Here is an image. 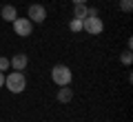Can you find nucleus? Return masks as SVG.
Instances as JSON below:
<instances>
[{
    "label": "nucleus",
    "instance_id": "nucleus-6",
    "mask_svg": "<svg viewBox=\"0 0 133 122\" xmlns=\"http://www.w3.org/2000/svg\"><path fill=\"white\" fill-rule=\"evenodd\" d=\"M27 65H29L27 53H16L14 58H9V67H14V71H24Z\"/></svg>",
    "mask_w": 133,
    "mask_h": 122
},
{
    "label": "nucleus",
    "instance_id": "nucleus-10",
    "mask_svg": "<svg viewBox=\"0 0 133 122\" xmlns=\"http://www.w3.org/2000/svg\"><path fill=\"white\" fill-rule=\"evenodd\" d=\"M120 62H122V65H127V67L133 62V53H131V49H127V51L120 56Z\"/></svg>",
    "mask_w": 133,
    "mask_h": 122
},
{
    "label": "nucleus",
    "instance_id": "nucleus-7",
    "mask_svg": "<svg viewBox=\"0 0 133 122\" xmlns=\"http://www.w3.org/2000/svg\"><path fill=\"white\" fill-rule=\"evenodd\" d=\"M73 100V89L69 85L66 87H60V89H58V102H62V104H69Z\"/></svg>",
    "mask_w": 133,
    "mask_h": 122
},
{
    "label": "nucleus",
    "instance_id": "nucleus-9",
    "mask_svg": "<svg viewBox=\"0 0 133 122\" xmlns=\"http://www.w3.org/2000/svg\"><path fill=\"white\" fill-rule=\"evenodd\" d=\"M87 9H89L87 5H76V7H73V18L84 20V18H87Z\"/></svg>",
    "mask_w": 133,
    "mask_h": 122
},
{
    "label": "nucleus",
    "instance_id": "nucleus-4",
    "mask_svg": "<svg viewBox=\"0 0 133 122\" xmlns=\"http://www.w3.org/2000/svg\"><path fill=\"white\" fill-rule=\"evenodd\" d=\"M14 31H16V36L27 38V36L33 33V22L29 18H16L14 20Z\"/></svg>",
    "mask_w": 133,
    "mask_h": 122
},
{
    "label": "nucleus",
    "instance_id": "nucleus-2",
    "mask_svg": "<svg viewBox=\"0 0 133 122\" xmlns=\"http://www.w3.org/2000/svg\"><path fill=\"white\" fill-rule=\"evenodd\" d=\"M51 80L58 87H66V85H71L73 73H71V69H69L66 65H56L51 69Z\"/></svg>",
    "mask_w": 133,
    "mask_h": 122
},
{
    "label": "nucleus",
    "instance_id": "nucleus-13",
    "mask_svg": "<svg viewBox=\"0 0 133 122\" xmlns=\"http://www.w3.org/2000/svg\"><path fill=\"white\" fill-rule=\"evenodd\" d=\"M7 69H9V58L0 56V71H7Z\"/></svg>",
    "mask_w": 133,
    "mask_h": 122
},
{
    "label": "nucleus",
    "instance_id": "nucleus-1",
    "mask_svg": "<svg viewBox=\"0 0 133 122\" xmlns=\"http://www.w3.org/2000/svg\"><path fill=\"white\" fill-rule=\"evenodd\" d=\"M5 87L11 93H22L27 89V78L22 71H11L9 75H5Z\"/></svg>",
    "mask_w": 133,
    "mask_h": 122
},
{
    "label": "nucleus",
    "instance_id": "nucleus-5",
    "mask_svg": "<svg viewBox=\"0 0 133 122\" xmlns=\"http://www.w3.org/2000/svg\"><path fill=\"white\" fill-rule=\"evenodd\" d=\"M27 18L31 20L33 24H40V22H44V20H47V9H44L42 5H29Z\"/></svg>",
    "mask_w": 133,
    "mask_h": 122
},
{
    "label": "nucleus",
    "instance_id": "nucleus-15",
    "mask_svg": "<svg viewBox=\"0 0 133 122\" xmlns=\"http://www.w3.org/2000/svg\"><path fill=\"white\" fill-rule=\"evenodd\" d=\"M73 5H87V0H73Z\"/></svg>",
    "mask_w": 133,
    "mask_h": 122
},
{
    "label": "nucleus",
    "instance_id": "nucleus-3",
    "mask_svg": "<svg viewBox=\"0 0 133 122\" xmlns=\"http://www.w3.org/2000/svg\"><path fill=\"white\" fill-rule=\"evenodd\" d=\"M82 29H84L89 36H100V33L104 31V22L100 16H87L82 20Z\"/></svg>",
    "mask_w": 133,
    "mask_h": 122
},
{
    "label": "nucleus",
    "instance_id": "nucleus-11",
    "mask_svg": "<svg viewBox=\"0 0 133 122\" xmlns=\"http://www.w3.org/2000/svg\"><path fill=\"white\" fill-rule=\"evenodd\" d=\"M69 29H71L73 33H78V31H82V20H80V18H73L71 22H69Z\"/></svg>",
    "mask_w": 133,
    "mask_h": 122
},
{
    "label": "nucleus",
    "instance_id": "nucleus-8",
    "mask_svg": "<svg viewBox=\"0 0 133 122\" xmlns=\"http://www.w3.org/2000/svg\"><path fill=\"white\" fill-rule=\"evenodd\" d=\"M0 16H2L5 22H14V20L18 18V9H16L14 5H5V7H2V11H0Z\"/></svg>",
    "mask_w": 133,
    "mask_h": 122
},
{
    "label": "nucleus",
    "instance_id": "nucleus-12",
    "mask_svg": "<svg viewBox=\"0 0 133 122\" xmlns=\"http://www.w3.org/2000/svg\"><path fill=\"white\" fill-rule=\"evenodd\" d=\"M120 9H122L124 14H129V11L133 9V0H120Z\"/></svg>",
    "mask_w": 133,
    "mask_h": 122
},
{
    "label": "nucleus",
    "instance_id": "nucleus-14",
    "mask_svg": "<svg viewBox=\"0 0 133 122\" xmlns=\"http://www.w3.org/2000/svg\"><path fill=\"white\" fill-rule=\"evenodd\" d=\"M2 87H5V73L0 71V89H2Z\"/></svg>",
    "mask_w": 133,
    "mask_h": 122
}]
</instances>
